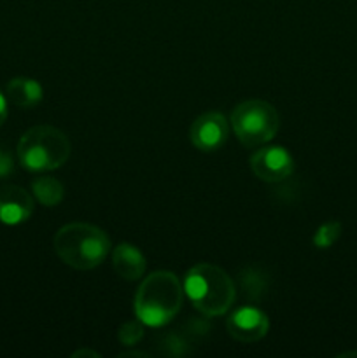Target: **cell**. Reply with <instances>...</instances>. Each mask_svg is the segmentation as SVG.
Instances as JSON below:
<instances>
[{
    "instance_id": "9",
    "label": "cell",
    "mask_w": 357,
    "mask_h": 358,
    "mask_svg": "<svg viewBox=\"0 0 357 358\" xmlns=\"http://www.w3.org/2000/svg\"><path fill=\"white\" fill-rule=\"evenodd\" d=\"M35 210L30 192L20 185L0 187V222L6 226H20L27 222Z\"/></svg>"
},
{
    "instance_id": "14",
    "label": "cell",
    "mask_w": 357,
    "mask_h": 358,
    "mask_svg": "<svg viewBox=\"0 0 357 358\" xmlns=\"http://www.w3.org/2000/svg\"><path fill=\"white\" fill-rule=\"evenodd\" d=\"M342 231L343 226L338 220H329V222L322 224V226L315 231L314 238H312L314 247L318 248V250H328V248H331L332 245L340 240Z\"/></svg>"
},
{
    "instance_id": "15",
    "label": "cell",
    "mask_w": 357,
    "mask_h": 358,
    "mask_svg": "<svg viewBox=\"0 0 357 358\" xmlns=\"http://www.w3.org/2000/svg\"><path fill=\"white\" fill-rule=\"evenodd\" d=\"M144 339V324L136 320L125 322L118 331V341L125 346H135Z\"/></svg>"
},
{
    "instance_id": "11",
    "label": "cell",
    "mask_w": 357,
    "mask_h": 358,
    "mask_svg": "<svg viewBox=\"0 0 357 358\" xmlns=\"http://www.w3.org/2000/svg\"><path fill=\"white\" fill-rule=\"evenodd\" d=\"M7 100L21 108H31L38 105L44 96L41 83L30 77H14L7 83L6 87Z\"/></svg>"
},
{
    "instance_id": "13",
    "label": "cell",
    "mask_w": 357,
    "mask_h": 358,
    "mask_svg": "<svg viewBox=\"0 0 357 358\" xmlns=\"http://www.w3.org/2000/svg\"><path fill=\"white\" fill-rule=\"evenodd\" d=\"M240 289H244L245 297L259 301L268 290V278L262 271L255 268H247L240 273Z\"/></svg>"
},
{
    "instance_id": "17",
    "label": "cell",
    "mask_w": 357,
    "mask_h": 358,
    "mask_svg": "<svg viewBox=\"0 0 357 358\" xmlns=\"http://www.w3.org/2000/svg\"><path fill=\"white\" fill-rule=\"evenodd\" d=\"M13 171H14L13 154H10L6 147H0V178H7Z\"/></svg>"
},
{
    "instance_id": "20",
    "label": "cell",
    "mask_w": 357,
    "mask_h": 358,
    "mask_svg": "<svg viewBox=\"0 0 357 358\" xmlns=\"http://www.w3.org/2000/svg\"><path fill=\"white\" fill-rule=\"evenodd\" d=\"M119 357L125 358V357H149V355H147V353H142V352H122Z\"/></svg>"
},
{
    "instance_id": "6",
    "label": "cell",
    "mask_w": 357,
    "mask_h": 358,
    "mask_svg": "<svg viewBox=\"0 0 357 358\" xmlns=\"http://www.w3.org/2000/svg\"><path fill=\"white\" fill-rule=\"evenodd\" d=\"M251 170L259 180L276 184L294 173V159L282 145H266L251 156Z\"/></svg>"
},
{
    "instance_id": "19",
    "label": "cell",
    "mask_w": 357,
    "mask_h": 358,
    "mask_svg": "<svg viewBox=\"0 0 357 358\" xmlns=\"http://www.w3.org/2000/svg\"><path fill=\"white\" fill-rule=\"evenodd\" d=\"M72 357H74V358H77V357H91V358H94V357H100V353L94 352V350L83 348V350H79V352L72 353Z\"/></svg>"
},
{
    "instance_id": "7",
    "label": "cell",
    "mask_w": 357,
    "mask_h": 358,
    "mask_svg": "<svg viewBox=\"0 0 357 358\" xmlns=\"http://www.w3.org/2000/svg\"><path fill=\"white\" fill-rule=\"evenodd\" d=\"M230 124L220 112H205L192 121L189 140L202 152H214L226 143Z\"/></svg>"
},
{
    "instance_id": "2",
    "label": "cell",
    "mask_w": 357,
    "mask_h": 358,
    "mask_svg": "<svg viewBox=\"0 0 357 358\" xmlns=\"http://www.w3.org/2000/svg\"><path fill=\"white\" fill-rule=\"evenodd\" d=\"M184 292L192 306L203 317L209 318L226 315L237 297V289L231 276L223 268L209 262H200L188 269Z\"/></svg>"
},
{
    "instance_id": "8",
    "label": "cell",
    "mask_w": 357,
    "mask_h": 358,
    "mask_svg": "<svg viewBox=\"0 0 357 358\" xmlns=\"http://www.w3.org/2000/svg\"><path fill=\"white\" fill-rule=\"evenodd\" d=\"M226 329L234 341L244 345L255 343L268 334V315L255 306H241L227 317Z\"/></svg>"
},
{
    "instance_id": "3",
    "label": "cell",
    "mask_w": 357,
    "mask_h": 358,
    "mask_svg": "<svg viewBox=\"0 0 357 358\" xmlns=\"http://www.w3.org/2000/svg\"><path fill=\"white\" fill-rule=\"evenodd\" d=\"M182 285L172 271H156L140 283L133 311L144 325L163 327L182 308Z\"/></svg>"
},
{
    "instance_id": "12",
    "label": "cell",
    "mask_w": 357,
    "mask_h": 358,
    "mask_svg": "<svg viewBox=\"0 0 357 358\" xmlns=\"http://www.w3.org/2000/svg\"><path fill=\"white\" fill-rule=\"evenodd\" d=\"M31 192H34L35 199L44 206H56L62 203L63 196H65V189H63L62 182L55 177H35L31 180Z\"/></svg>"
},
{
    "instance_id": "4",
    "label": "cell",
    "mask_w": 357,
    "mask_h": 358,
    "mask_svg": "<svg viewBox=\"0 0 357 358\" xmlns=\"http://www.w3.org/2000/svg\"><path fill=\"white\" fill-rule=\"evenodd\" d=\"M72 145L62 129L55 126H34L18 142V159L28 171L58 170L69 161Z\"/></svg>"
},
{
    "instance_id": "21",
    "label": "cell",
    "mask_w": 357,
    "mask_h": 358,
    "mask_svg": "<svg viewBox=\"0 0 357 358\" xmlns=\"http://www.w3.org/2000/svg\"><path fill=\"white\" fill-rule=\"evenodd\" d=\"M338 357H357V352H346V353H342V355H338Z\"/></svg>"
},
{
    "instance_id": "5",
    "label": "cell",
    "mask_w": 357,
    "mask_h": 358,
    "mask_svg": "<svg viewBox=\"0 0 357 358\" xmlns=\"http://www.w3.org/2000/svg\"><path fill=\"white\" fill-rule=\"evenodd\" d=\"M231 126L241 145L254 149L273 140L280 128L276 108L265 100H247L231 112Z\"/></svg>"
},
{
    "instance_id": "16",
    "label": "cell",
    "mask_w": 357,
    "mask_h": 358,
    "mask_svg": "<svg viewBox=\"0 0 357 358\" xmlns=\"http://www.w3.org/2000/svg\"><path fill=\"white\" fill-rule=\"evenodd\" d=\"M164 352H167L168 355L182 357L188 353V345H186L177 334H168L167 338H164Z\"/></svg>"
},
{
    "instance_id": "10",
    "label": "cell",
    "mask_w": 357,
    "mask_h": 358,
    "mask_svg": "<svg viewBox=\"0 0 357 358\" xmlns=\"http://www.w3.org/2000/svg\"><path fill=\"white\" fill-rule=\"evenodd\" d=\"M112 266L122 280L136 282L146 273L147 262L139 248L130 243H119L112 250Z\"/></svg>"
},
{
    "instance_id": "18",
    "label": "cell",
    "mask_w": 357,
    "mask_h": 358,
    "mask_svg": "<svg viewBox=\"0 0 357 358\" xmlns=\"http://www.w3.org/2000/svg\"><path fill=\"white\" fill-rule=\"evenodd\" d=\"M7 119V100L2 93H0V126L6 122Z\"/></svg>"
},
{
    "instance_id": "1",
    "label": "cell",
    "mask_w": 357,
    "mask_h": 358,
    "mask_svg": "<svg viewBox=\"0 0 357 358\" xmlns=\"http://www.w3.org/2000/svg\"><path fill=\"white\" fill-rule=\"evenodd\" d=\"M52 247L66 266L79 271H90L107 259L111 238L93 224L70 222L56 231Z\"/></svg>"
}]
</instances>
